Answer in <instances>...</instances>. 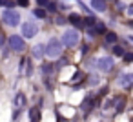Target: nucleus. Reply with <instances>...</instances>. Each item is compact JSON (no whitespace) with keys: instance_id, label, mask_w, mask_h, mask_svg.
Returning <instances> with one entry per match:
<instances>
[{"instance_id":"20e7f679","label":"nucleus","mask_w":133,"mask_h":122,"mask_svg":"<svg viewBox=\"0 0 133 122\" xmlns=\"http://www.w3.org/2000/svg\"><path fill=\"white\" fill-rule=\"evenodd\" d=\"M9 46H11L13 51H24L26 49V42L20 35H11L9 37Z\"/></svg>"},{"instance_id":"9b49d317","label":"nucleus","mask_w":133,"mask_h":122,"mask_svg":"<svg viewBox=\"0 0 133 122\" xmlns=\"http://www.w3.org/2000/svg\"><path fill=\"white\" fill-rule=\"evenodd\" d=\"M104 31H106V26H104L102 22H100V24L97 22V26H95V29H91V33H104Z\"/></svg>"},{"instance_id":"dca6fc26","label":"nucleus","mask_w":133,"mask_h":122,"mask_svg":"<svg viewBox=\"0 0 133 122\" xmlns=\"http://www.w3.org/2000/svg\"><path fill=\"white\" fill-rule=\"evenodd\" d=\"M37 118H38V109H31V120L37 122Z\"/></svg>"},{"instance_id":"f257e3e1","label":"nucleus","mask_w":133,"mask_h":122,"mask_svg":"<svg viewBox=\"0 0 133 122\" xmlns=\"http://www.w3.org/2000/svg\"><path fill=\"white\" fill-rule=\"evenodd\" d=\"M62 40H58V38H51L49 42H48V46H46V55L49 57V58H58L60 55H62Z\"/></svg>"},{"instance_id":"0eeeda50","label":"nucleus","mask_w":133,"mask_h":122,"mask_svg":"<svg viewBox=\"0 0 133 122\" xmlns=\"http://www.w3.org/2000/svg\"><path fill=\"white\" fill-rule=\"evenodd\" d=\"M118 82H120L122 87H131V86H133V75L126 73V75H122V77L118 78Z\"/></svg>"},{"instance_id":"9d476101","label":"nucleus","mask_w":133,"mask_h":122,"mask_svg":"<svg viewBox=\"0 0 133 122\" xmlns=\"http://www.w3.org/2000/svg\"><path fill=\"white\" fill-rule=\"evenodd\" d=\"M91 6H93L97 11H106V2H100V0H93Z\"/></svg>"},{"instance_id":"6e6552de","label":"nucleus","mask_w":133,"mask_h":122,"mask_svg":"<svg viewBox=\"0 0 133 122\" xmlns=\"http://www.w3.org/2000/svg\"><path fill=\"white\" fill-rule=\"evenodd\" d=\"M44 53H46V48H44L42 44H37V46L33 48V57H35V58H42Z\"/></svg>"},{"instance_id":"f8f14e48","label":"nucleus","mask_w":133,"mask_h":122,"mask_svg":"<svg viewBox=\"0 0 133 122\" xmlns=\"http://www.w3.org/2000/svg\"><path fill=\"white\" fill-rule=\"evenodd\" d=\"M106 42L108 44H117V35L115 33H108L106 35Z\"/></svg>"},{"instance_id":"a211bd4d","label":"nucleus","mask_w":133,"mask_h":122,"mask_svg":"<svg viewBox=\"0 0 133 122\" xmlns=\"http://www.w3.org/2000/svg\"><path fill=\"white\" fill-rule=\"evenodd\" d=\"M124 60H126V62H131V60H133V53H126V55H124Z\"/></svg>"},{"instance_id":"f3484780","label":"nucleus","mask_w":133,"mask_h":122,"mask_svg":"<svg viewBox=\"0 0 133 122\" xmlns=\"http://www.w3.org/2000/svg\"><path fill=\"white\" fill-rule=\"evenodd\" d=\"M15 102H17L18 106H20V104L24 102V95H22V93H18V95H17V100H15Z\"/></svg>"},{"instance_id":"39448f33","label":"nucleus","mask_w":133,"mask_h":122,"mask_svg":"<svg viewBox=\"0 0 133 122\" xmlns=\"http://www.w3.org/2000/svg\"><path fill=\"white\" fill-rule=\"evenodd\" d=\"M37 33H38L37 24H33V22H26V24H22V35H24L26 38H33Z\"/></svg>"},{"instance_id":"2eb2a0df","label":"nucleus","mask_w":133,"mask_h":122,"mask_svg":"<svg viewBox=\"0 0 133 122\" xmlns=\"http://www.w3.org/2000/svg\"><path fill=\"white\" fill-rule=\"evenodd\" d=\"M69 22H73V24H80L82 18H80L78 15H69Z\"/></svg>"},{"instance_id":"7ed1b4c3","label":"nucleus","mask_w":133,"mask_h":122,"mask_svg":"<svg viewBox=\"0 0 133 122\" xmlns=\"http://www.w3.org/2000/svg\"><path fill=\"white\" fill-rule=\"evenodd\" d=\"M2 20L8 26H18L20 24V13L17 9H6L2 13Z\"/></svg>"},{"instance_id":"4468645a","label":"nucleus","mask_w":133,"mask_h":122,"mask_svg":"<svg viewBox=\"0 0 133 122\" xmlns=\"http://www.w3.org/2000/svg\"><path fill=\"white\" fill-rule=\"evenodd\" d=\"M35 17H38V18H46V11H44L42 8H38V9H35Z\"/></svg>"},{"instance_id":"f03ea898","label":"nucleus","mask_w":133,"mask_h":122,"mask_svg":"<svg viewBox=\"0 0 133 122\" xmlns=\"http://www.w3.org/2000/svg\"><path fill=\"white\" fill-rule=\"evenodd\" d=\"M80 40V35L77 29H66L64 35H62V44L68 46V48H75Z\"/></svg>"},{"instance_id":"423d86ee","label":"nucleus","mask_w":133,"mask_h":122,"mask_svg":"<svg viewBox=\"0 0 133 122\" xmlns=\"http://www.w3.org/2000/svg\"><path fill=\"white\" fill-rule=\"evenodd\" d=\"M97 67L100 69V71H109L111 67H113V58L111 57H102V58H98L97 60Z\"/></svg>"},{"instance_id":"ddd939ff","label":"nucleus","mask_w":133,"mask_h":122,"mask_svg":"<svg viewBox=\"0 0 133 122\" xmlns=\"http://www.w3.org/2000/svg\"><path fill=\"white\" fill-rule=\"evenodd\" d=\"M113 53H115L117 57H124V53H126V51H124L120 46H113Z\"/></svg>"},{"instance_id":"1a4fd4ad","label":"nucleus","mask_w":133,"mask_h":122,"mask_svg":"<svg viewBox=\"0 0 133 122\" xmlns=\"http://www.w3.org/2000/svg\"><path fill=\"white\" fill-rule=\"evenodd\" d=\"M38 6H40V8H48L49 11H57V4H55V2H46V0H40Z\"/></svg>"}]
</instances>
